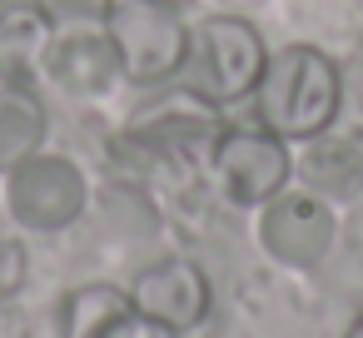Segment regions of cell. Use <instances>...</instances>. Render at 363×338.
Wrapping results in <instances>:
<instances>
[{"instance_id": "cell-4", "label": "cell", "mask_w": 363, "mask_h": 338, "mask_svg": "<svg viewBox=\"0 0 363 338\" xmlns=\"http://www.w3.org/2000/svg\"><path fill=\"white\" fill-rule=\"evenodd\" d=\"M209 164H214L219 189L234 204H269L289 184V150L264 125L219 130L214 145H209Z\"/></svg>"}, {"instance_id": "cell-8", "label": "cell", "mask_w": 363, "mask_h": 338, "mask_svg": "<svg viewBox=\"0 0 363 338\" xmlns=\"http://www.w3.org/2000/svg\"><path fill=\"white\" fill-rule=\"evenodd\" d=\"M45 75L70 95H95L120 75V55L105 30H70V35H55Z\"/></svg>"}, {"instance_id": "cell-16", "label": "cell", "mask_w": 363, "mask_h": 338, "mask_svg": "<svg viewBox=\"0 0 363 338\" xmlns=\"http://www.w3.org/2000/svg\"><path fill=\"white\" fill-rule=\"evenodd\" d=\"M169 6H184V0H169Z\"/></svg>"}, {"instance_id": "cell-11", "label": "cell", "mask_w": 363, "mask_h": 338, "mask_svg": "<svg viewBox=\"0 0 363 338\" xmlns=\"http://www.w3.org/2000/svg\"><path fill=\"white\" fill-rule=\"evenodd\" d=\"M45 145V105L30 85H0V174Z\"/></svg>"}, {"instance_id": "cell-7", "label": "cell", "mask_w": 363, "mask_h": 338, "mask_svg": "<svg viewBox=\"0 0 363 338\" xmlns=\"http://www.w3.org/2000/svg\"><path fill=\"white\" fill-rule=\"evenodd\" d=\"M259 239L264 249L289 264V269H308L318 264L328 249H333V214L323 199L313 194H274L264 204V219H259Z\"/></svg>"}, {"instance_id": "cell-12", "label": "cell", "mask_w": 363, "mask_h": 338, "mask_svg": "<svg viewBox=\"0 0 363 338\" xmlns=\"http://www.w3.org/2000/svg\"><path fill=\"white\" fill-rule=\"evenodd\" d=\"M35 6L55 26V35H70V30H105L115 0H35Z\"/></svg>"}, {"instance_id": "cell-14", "label": "cell", "mask_w": 363, "mask_h": 338, "mask_svg": "<svg viewBox=\"0 0 363 338\" xmlns=\"http://www.w3.org/2000/svg\"><path fill=\"white\" fill-rule=\"evenodd\" d=\"M343 338H363V313H358V318L348 323V333H343Z\"/></svg>"}, {"instance_id": "cell-15", "label": "cell", "mask_w": 363, "mask_h": 338, "mask_svg": "<svg viewBox=\"0 0 363 338\" xmlns=\"http://www.w3.org/2000/svg\"><path fill=\"white\" fill-rule=\"evenodd\" d=\"M239 6H259V0H239Z\"/></svg>"}, {"instance_id": "cell-13", "label": "cell", "mask_w": 363, "mask_h": 338, "mask_svg": "<svg viewBox=\"0 0 363 338\" xmlns=\"http://www.w3.org/2000/svg\"><path fill=\"white\" fill-rule=\"evenodd\" d=\"M21 283H26V244L0 234V303L16 298V293H21Z\"/></svg>"}, {"instance_id": "cell-9", "label": "cell", "mask_w": 363, "mask_h": 338, "mask_svg": "<svg viewBox=\"0 0 363 338\" xmlns=\"http://www.w3.org/2000/svg\"><path fill=\"white\" fill-rule=\"evenodd\" d=\"M55 45V26L40 16V6H11L0 11V80L6 85H30L45 75Z\"/></svg>"}, {"instance_id": "cell-10", "label": "cell", "mask_w": 363, "mask_h": 338, "mask_svg": "<svg viewBox=\"0 0 363 338\" xmlns=\"http://www.w3.org/2000/svg\"><path fill=\"white\" fill-rule=\"evenodd\" d=\"M135 318V303L115 283H80L60 298V338H120Z\"/></svg>"}, {"instance_id": "cell-3", "label": "cell", "mask_w": 363, "mask_h": 338, "mask_svg": "<svg viewBox=\"0 0 363 338\" xmlns=\"http://www.w3.org/2000/svg\"><path fill=\"white\" fill-rule=\"evenodd\" d=\"M105 35L120 55V75L135 85H160L189 60V26L169 0H115Z\"/></svg>"}, {"instance_id": "cell-2", "label": "cell", "mask_w": 363, "mask_h": 338, "mask_svg": "<svg viewBox=\"0 0 363 338\" xmlns=\"http://www.w3.org/2000/svg\"><path fill=\"white\" fill-rule=\"evenodd\" d=\"M269 65V50L259 30L244 16H209L199 30H189V90L204 105H239L254 95L259 75Z\"/></svg>"}, {"instance_id": "cell-1", "label": "cell", "mask_w": 363, "mask_h": 338, "mask_svg": "<svg viewBox=\"0 0 363 338\" xmlns=\"http://www.w3.org/2000/svg\"><path fill=\"white\" fill-rule=\"evenodd\" d=\"M343 100L338 65L313 45H289L269 55L259 85H254V115L279 140H318Z\"/></svg>"}, {"instance_id": "cell-5", "label": "cell", "mask_w": 363, "mask_h": 338, "mask_svg": "<svg viewBox=\"0 0 363 338\" xmlns=\"http://www.w3.org/2000/svg\"><path fill=\"white\" fill-rule=\"evenodd\" d=\"M11 214L26 229L55 234L85 214V174L65 154L35 150L26 164L11 169Z\"/></svg>"}, {"instance_id": "cell-6", "label": "cell", "mask_w": 363, "mask_h": 338, "mask_svg": "<svg viewBox=\"0 0 363 338\" xmlns=\"http://www.w3.org/2000/svg\"><path fill=\"white\" fill-rule=\"evenodd\" d=\"M130 303H135V318L164 333H189L209 313V278L194 259H160L135 274Z\"/></svg>"}]
</instances>
